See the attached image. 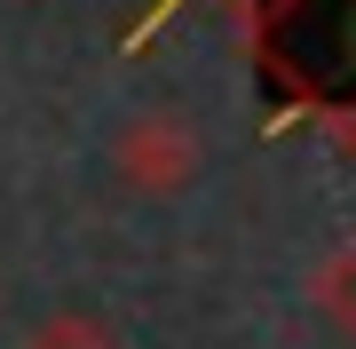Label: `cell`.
Instances as JSON below:
<instances>
[{"instance_id":"cell-1","label":"cell","mask_w":356,"mask_h":349,"mask_svg":"<svg viewBox=\"0 0 356 349\" xmlns=\"http://www.w3.org/2000/svg\"><path fill=\"white\" fill-rule=\"evenodd\" d=\"M293 40H301V64L325 88L356 95V0H301L293 8Z\"/></svg>"},{"instance_id":"cell-2","label":"cell","mask_w":356,"mask_h":349,"mask_svg":"<svg viewBox=\"0 0 356 349\" xmlns=\"http://www.w3.org/2000/svg\"><path fill=\"white\" fill-rule=\"evenodd\" d=\"M32 349H119L103 325H88V318H64V325H48V334H32Z\"/></svg>"}]
</instances>
